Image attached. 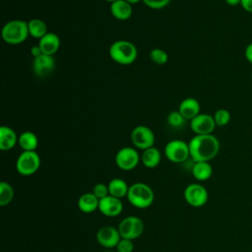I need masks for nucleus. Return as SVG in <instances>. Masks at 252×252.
Here are the masks:
<instances>
[{
  "mask_svg": "<svg viewBox=\"0 0 252 252\" xmlns=\"http://www.w3.org/2000/svg\"><path fill=\"white\" fill-rule=\"evenodd\" d=\"M190 158L195 161H210L215 158L220 148L219 139L214 134L195 135L189 141Z\"/></svg>",
  "mask_w": 252,
  "mask_h": 252,
  "instance_id": "nucleus-1",
  "label": "nucleus"
},
{
  "mask_svg": "<svg viewBox=\"0 0 252 252\" xmlns=\"http://www.w3.org/2000/svg\"><path fill=\"white\" fill-rule=\"evenodd\" d=\"M108 53L110 58L117 64L130 65L136 61L138 49L133 42L125 39H119L111 43Z\"/></svg>",
  "mask_w": 252,
  "mask_h": 252,
  "instance_id": "nucleus-2",
  "label": "nucleus"
},
{
  "mask_svg": "<svg viewBox=\"0 0 252 252\" xmlns=\"http://www.w3.org/2000/svg\"><path fill=\"white\" fill-rule=\"evenodd\" d=\"M127 199L137 209H148L154 203L155 193L150 185L144 182H135L129 186Z\"/></svg>",
  "mask_w": 252,
  "mask_h": 252,
  "instance_id": "nucleus-3",
  "label": "nucleus"
},
{
  "mask_svg": "<svg viewBox=\"0 0 252 252\" xmlns=\"http://www.w3.org/2000/svg\"><path fill=\"white\" fill-rule=\"evenodd\" d=\"M3 40L10 45H18L23 43L29 36L28 22L20 19L7 22L1 30Z\"/></svg>",
  "mask_w": 252,
  "mask_h": 252,
  "instance_id": "nucleus-4",
  "label": "nucleus"
},
{
  "mask_svg": "<svg viewBox=\"0 0 252 252\" xmlns=\"http://www.w3.org/2000/svg\"><path fill=\"white\" fill-rule=\"evenodd\" d=\"M40 163V157L35 151H23L16 160V169L23 176H31L39 169Z\"/></svg>",
  "mask_w": 252,
  "mask_h": 252,
  "instance_id": "nucleus-5",
  "label": "nucleus"
},
{
  "mask_svg": "<svg viewBox=\"0 0 252 252\" xmlns=\"http://www.w3.org/2000/svg\"><path fill=\"white\" fill-rule=\"evenodd\" d=\"M165 158L173 163H182L190 158L189 144L183 140L173 139L164 147Z\"/></svg>",
  "mask_w": 252,
  "mask_h": 252,
  "instance_id": "nucleus-6",
  "label": "nucleus"
},
{
  "mask_svg": "<svg viewBox=\"0 0 252 252\" xmlns=\"http://www.w3.org/2000/svg\"><path fill=\"white\" fill-rule=\"evenodd\" d=\"M117 228L122 238L135 240L143 234L145 224L139 217L128 216L120 220Z\"/></svg>",
  "mask_w": 252,
  "mask_h": 252,
  "instance_id": "nucleus-7",
  "label": "nucleus"
},
{
  "mask_svg": "<svg viewBox=\"0 0 252 252\" xmlns=\"http://www.w3.org/2000/svg\"><path fill=\"white\" fill-rule=\"evenodd\" d=\"M114 160L118 168L130 171L137 167L141 161V156L135 147H123L117 151Z\"/></svg>",
  "mask_w": 252,
  "mask_h": 252,
  "instance_id": "nucleus-8",
  "label": "nucleus"
},
{
  "mask_svg": "<svg viewBox=\"0 0 252 252\" xmlns=\"http://www.w3.org/2000/svg\"><path fill=\"white\" fill-rule=\"evenodd\" d=\"M130 139L133 146L139 150H147L155 146L156 137L153 130L146 125H138L131 131Z\"/></svg>",
  "mask_w": 252,
  "mask_h": 252,
  "instance_id": "nucleus-9",
  "label": "nucleus"
},
{
  "mask_svg": "<svg viewBox=\"0 0 252 252\" xmlns=\"http://www.w3.org/2000/svg\"><path fill=\"white\" fill-rule=\"evenodd\" d=\"M186 203L193 208H201L206 205L209 199V193L206 187L200 183H191L187 185L183 193Z\"/></svg>",
  "mask_w": 252,
  "mask_h": 252,
  "instance_id": "nucleus-10",
  "label": "nucleus"
},
{
  "mask_svg": "<svg viewBox=\"0 0 252 252\" xmlns=\"http://www.w3.org/2000/svg\"><path fill=\"white\" fill-rule=\"evenodd\" d=\"M121 239V235L117 227L112 225L101 226L96 232V240L98 244L105 249L115 248Z\"/></svg>",
  "mask_w": 252,
  "mask_h": 252,
  "instance_id": "nucleus-11",
  "label": "nucleus"
},
{
  "mask_svg": "<svg viewBox=\"0 0 252 252\" xmlns=\"http://www.w3.org/2000/svg\"><path fill=\"white\" fill-rule=\"evenodd\" d=\"M216 127L213 115L208 113H199L190 120V128L195 135L213 134Z\"/></svg>",
  "mask_w": 252,
  "mask_h": 252,
  "instance_id": "nucleus-12",
  "label": "nucleus"
},
{
  "mask_svg": "<svg viewBox=\"0 0 252 252\" xmlns=\"http://www.w3.org/2000/svg\"><path fill=\"white\" fill-rule=\"evenodd\" d=\"M55 64L56 62L53 56L41 54L38 57L33 58L32 71L37 77L44 78L53 72L55 69Z\"/></svg>",
  "mask_w": 252,
  "mask_h": 252,
  "instance_id": "nucleus-13",
  "label": "nucleus"
},
{
  "mask_svg": "<svg viewBox=\"0 0 252 252\" xmlns=\"http://www.w3.org/2000/svg\"><path fill=\"white\" fill-rule=\"evenodd\" d=\"M98 211L105 217L114 218L119 216L123 211V203L121 199L111 195L99 200Z\"/></svg>",
  "mask_w": 252,
  "mask_h": 252,
  "instance_id": "nucleus-14",
  "label": "nucleus"
},
{
  "mask_svg": "<svg viewBox=\"0 0 252 252\" xmlns=\"http://www.w3.org/2000/svg\"><path fill=\"white\" fill-rule=\"evenodd\" d=\"M133 5L126 0H116L110 3V13L118 21H127L133 14Z\"/></svg>",
  "mask_w": 252,
  "mask_h": 252,
  "instance_id": "nucleus-15",
  "label": "nucleus"
},
{
  "mask_svg": "<svg viewBox=\"0 0 252 252\" xmlns=\"http://www.w3.org/2000/svg\"><path fill=\"white\" fill-rule=\"evenodd\" d=\"M38 45L43 54L53 56L60 47V37L51 32H48L38 40Z\"/></svg>",
  "mask_w": 252,
  "mask_h": 252,
  "instance_id": "nucleus-16",
  "label": "nucleus"
},
{
  "mask_svg": "<svg viewBox=\"0 0 252 252\" xmlns=\"http://www.w3.org/2000/svg\"><path fill=\"white\" fill-rule=\"evenodd\" d=\"M19 141V136L16 131L6 125L0 127V150L1 151H10L12 150Z\"/></svg>",
  "mask_w": 252,
  "mask_h": 252,
  "instance_id": "nucleus-17",
  "label": "nucleus"
},
{
  "mask_svg": "<svg viewBox=\"0 0 252 252\" xmlns=\"http://www.w3.org/2000/svg\"><path fill=\"white\" fill-rule=\"evenodd\" d=\"M177 110L186 120H191L201 113L200 102L195 97H186L181 100Z\"/></svg>",
  "mask_w": 252,
  "mask_h": 252,
  "instance_id": "nucleus-18",
  "label": "nucleus"
},
{
  "mask_svg": "<svg viewBox=\"0 0 252 252\" xmlns=\"http://www.w3.org/2000/svg\"><path fill=\"white\" fill-rule=\"evenodd\" d=\"M98 204L99 199L93 192L84 193L78 199V208L85 214H91L98 210Z\"/></svg>",
  "mask_w": 252,
  "mask_h": 252,
  "instance_id": "nucleus-19",
  "label": "nucleus"
},
{
  "mask_svg": "<svg viewBox=\"0 0 252 252\" xmlns=\"http://www.w3.org/2000/svg\"><path fill=\"white\" fill-rule=\"evenodd\" d=\"M161 160L160 151L154 147H151L147 150H144L141 155V161L143 165L147 168H155L157 167Z\"/></svg>",
  "mask_w": 252,
  "mask_h": 252,
  "instance_id": "nucleus-20",
  "label": "nucleus"
},
{
  "mask_svg": "<svg viewBox=\"0 0 252 252\" xmlns=\"http://www.w3.org/2000/svg\"><path fill=\"white\" fill-rule=\"evenodd\" d=\"M192 175L198 181H206L213 175V166L210 161H195L192 165Z\"/></svg>",
  "mask_w": 252,
  "mask_h": 252,
  "instance_id": "nucleus-21",
  "label": "nucleus"
},
{
  "mask_svg": "<svg viewBox=\"0 0 252 252\" xmlns=\"http://www.w3.org/2000/svg\"><path fill=\"white\" fill-rule=\"evenodd\" d=\"M18 145L25 152L35 151L38 146V138L32 131H24L19 135Z\"/></svg>",
  "mask_w": 252,
  "mask_h": 252,
  "instance_id": "nucleus-22",
  "label": "nucleus"
},
{
  "mask_svg": "<svg viewBox=\"0 0 252 252\" xmlns=\"http://www.w3.org/2000/svg\"><path fill=\"white\" fill-rule=\"evenodd\" d=\"M108 190H109V195L122 199L124 197H127L128 190H129V185L126 183V181L122 178H113L111 179L108 184Z\"/></svg>",
  "mask_w": 252,
  "mask_h": 252,
  "instance_id": "nucleus-23",
  "label": "nucleus"
},
{
  "mask_svg": "<svg viewBox=\"0 0 252 252\" xmlns=\"http://www.w3.org/2000/svg\"><path fill=\"white\" fill-rule=\"evenodd\" d=\"M28 28L30 36L36 38L38 40L48 32L46 23L43 20L37 18L30 20L28 22Z\"/></svg>",
  "mask_w": 252,
  "mask_h": 252,
  "instance_id": "nucleus-24",
  "label": "nucleus"
},
{
  "mask_svg": "<svg viewBox=\"0 0 252 252\" xmlns=\"http://www.w3.org/2000/svg\"><path fill=\"white\" fill-rule=\"evenodd\" d=\"M14 189L12 185L6 181L0 183V206L5 207L9 205L14 198Z\"/></svg>",
  "mask_w": 252,
  "mask_h": 252,
  "instance_id": "nucleus-25",
  "label": "nucleus"
},
{
  "mask_svg": "<svg viewBox=\"0 0 252 252\" xmlns=\"http://www.w3.org/2000/svg\"><path fill=\"white\" fill-rule=\"evenodd\" d=\"M215 123L219 127H222L227 125L230 122L231 115L230 112L225 108H220L213 114Z\"/></svg>",
  "mask_w": 252,
  "mask_h": 252,
  "instance_id": "nucleus-26",
  "label": "nucleus"
},
{
  "mask_svg": "<svg viewBox=\"0 0 252 252\" xmlns=\"http://www.w3.org/2000/svg\"><path fill=\"white\" fill-rule=\"evenodd\" d=\"M149 55L150 59L158 65H163L168 61V54L161 48H153Z\"/></svg>",
  "mask_w": 252,
  "mask_h": 252,
  "instance_id": "nucleus-27",
  "label": "nucleus"
},
{
  "mask_svg": "<svg viewBox=\"0 0 252 252\" xmlns=\"http://www.w3.org/2000/svg\"><path fill=\"white\" fill-rule=\"evenodd\" d=\"M186 122V119L182 116V114L178 110H174L169 112L167 115V123L173 128L183 127Z\"/></svg>",
  "mask_w": 252,
  "mask_h": 252,
  "instance_id": "nucleus-28",
  "label": "nucleus"
},
{
  "mask_svg": "<svg viewBox=\"0 0 252 252\" xmlns=\"http://www.w3.org/2000/svg\"><path fill=\"white\" fill-rule=\"evenodd\" d=\"M116 248V252H134V243L133 240L122 238L118 242Z\"/></svg>",
  "mask_w": 252,
  "mask_h": 252,
  "instance_id": "nucleus-29",
  "label": "nucleus"
},
{
  "mask_svg": "<svg viewBox=\"0 0 252 252\" xmlns=\"http://www.w3.org/2000/svg\"><path fill=\"white\" fill-rule=\"evenodd\" d=\"M92 192L100 200L105 198L106 196L109 195V190H108V186L107 184L104 183H96L94 187Z\"/></svg>",
  "mask_w": 252,
  "mask_h": 252,
  "instance_id": "nucleus-30",
  "label": "nucleus"
},
{
  "mask_svg": "<svg viewBox=\"0 0 252 252\" xmlns=\"http://www.w3.org/2000/svg\"><path fill=\"white\" fill-rule=\"evenodd\" d=\"M171 0H142V2L149 8L158 10L166 7Z\"/></svg>",
  "mask_w": 252,
  "mask_h": 252,
  "instance_id": "nucleus-31",
  "label": "nucleus"
},
{
  "mask_svg": "<svg viewBox=\"0 0 252 252\" xmlns=\"http://www.w3.org/2000/svg\"><path fill=\"white\" fill-rule=\"evenodd\" d=\"M240 6L243 8L244 11L252 14V0H241Z\"/></svg>",
  "mask_w": 252,
  "mask_h": 252,
  "instance_id": "nucleus-32",
  "label": "nucleus"
},
{
  "mask_svg": "<svg viewBox=\"0 0 252 252\" xmlns=\"http://www.w3.org/2000/svg\"><path fill=\"white\" fill-rule=\"evenodd\" d=\"M244 56H245V59L250 63L252 64V42L249 43L245 49H244Z\"/></svg>",
  "mask_w": 252,
  "mask_h": 252,
  "instance_id": "nucleus-33",
  "label": "nucleus"
},
{
  "mask_svg": "<svg viewBox=\"0 0 252 252\" xmlns=\"http://www.w3.org/2000/svg\"><path fill=\"white\" fill-rule=\"evenodd\" d=\"M41 54H43V53H42V51H41V49H40V47H39L38 44L33 45V46L31 47V55H32L33 58L38 57V56L41 55Z\"/></svg>",
  "mask_w": 252,
  "mask_h": 252,
  "instance_id": "nucleus-34",
  "label": "nucleus"
},
{
  "mask_svg": "<svg viewBox=\"0 0 252 252\" xmlns=\"http://www.w3.org/2000/svg\"><path fill=\"white\" fill-rule=\"evenodd\" d=\"M224 1L228 6H232V7L240 5V2H241V0H224Z\"/></svg>",
  "mask_w": 252,
  "mask_h": 252,
  "instance_id": "nucleus-35",
  "label": "nucleus"
},
{
  "mask_svg": "<svg viewBox=\"0 0 252 252\" xmlns=\"http://www.w3.org/2000/svg\"><path fill=\"white\" fill-rule=\"evenodd\" d=\"M128 3H130L131 5H135V4H137V3H139L140 1H142V0H126Z\"/></svg>",
  "mask_w": 252,
  "mask_h": 252,
  "instance_id": "nucleus-36",
  "label": "nucleus"
},
{
  "mask_svg": "<svg viewBox=\"0 0 252 252\" xmlns=\"http://www.w3.org/2000/svg\"><path fill=\"white\" fill-rule=\"evenodd\" d=\"M104 1H106V2H109V3H112V2H114V1H116V0H104Z\"/></svg>",
  "mask_w": 252,
  "mask_h": 252,
  "instance_id": "nucleus-37",
  "label": "nucleus"
},
{
  "mask_svg": "<svg viewBox=\"0 0 252 252\" xmlns=\"http://www.w3.org/2000/svg\"><path fill=\"white\" fill-rule=\"evenodd\" d=\"M104 252H115V251H112V250H110V249H107V250H105Z\"/></svg>",
  "mask_w": 252,
  "mask_h": 252,
  "instance_id": "nucleus-38",
  "label": "nucleus"
},
{
  "mask_svg": "<svg viewBox=\"0 0 252 252\" xmlns=\"http://www.w3.org/2000/svg\"><path fill=\"white\" fill-rule=\"evenodd\" d=\"M251 82H252V72H251Z\"/></svg>",
  "mask_w": 252,
  "mask_h": 252,
  "instance_id": "nucleus-39",
  "label": "nucleus"
}]
</instances>
